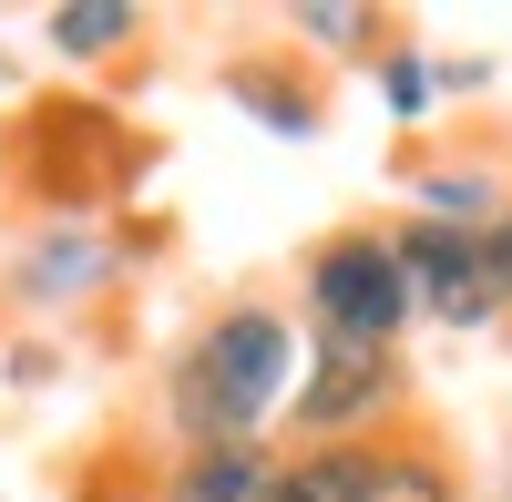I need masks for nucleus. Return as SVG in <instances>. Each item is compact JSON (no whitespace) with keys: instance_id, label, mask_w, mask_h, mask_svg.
Returning a JSON list of instances; mask_svg holds the SVG:
<instances>
[{"instance_id":"1","label":"nucleus","mask_w":512,"mask_h":502,"mask_svg":"<svg viewBox=\"0 0 512 502\" xmlns=\"http://www.w3.org/2000/svg\"><path fill=\"white\" fill-rule=\"evenodd\" d=\"M297 318L267 308V298H236L195 328L164 369V421H175L185 451H216V441H267V421H287L297 400Z\"/></svg>"},{"instance_id":"2","label":"nucleus","mask_w":512,"mask_h":502,"mask_svg":"<svg viewBox=\"0 0 512 502\" xmlns=\"http://www.w3.org/2000/svg\"><path fill=\"white\" fill-rule=\"evenodd\" d=\"M390 246H400V277H410V318H441V328L512 318V216H492V226L410 216V226H390Z\"/></svg>"},{"instance_id":"3","label":"nucleus","mask_w":512,"mask_h":502,"mask_svg":"<svg viewBox=\"0 0 512 502\" xmlns=\"http://www.w3.org/2000/svg\"><path fill=\"white\" fill-rule=\"evenodd\" d=\"M308 318L318 339H359V349H400L410 328V277H400V246L390 226H349L308 257Z\"/></svg>"},{"instance_id":"4","label":"nucleus","mask_w":512,"mask_h":502,"mask_svg":"<svg viewBox=\"0 0 512 502\" xmlns=\"http://www.w3.org/2000/svg\"><path fill=\"white\" fill-rule=\"evenodd\" d=\"M390 400H400V349L308 339V359H297V400H287V421H297V441H369Z\"/></svg>"},{"instance_id":"5","label":"nucleus","mask_w":512,"mask_h":502,"mask_svg":"<svg viewBox=\"0 0 512 502\" xmlns=\"http://www.w3.org/2000/svg\"><path fill=\"white\" fill-rule=\"evenodd\" d=\"M277 441H216V451H175L164 502H277Z\"/></svg>"},{"instance_id":"6","label":"nucleus","mask_w":512,"mask_h":502,"mask_svg":"<svg viewBox=\"0 0 512 502\" xmlns=\"http://www.w3.org/2000/svg\"><path fill=\"white\" fill-rule=\"evenodd\" d=\"M103 277H113V246L82 236V226H52V236L11 267V287H21L31 308H62V298H82V287H103Z\"/></svg>"},{"instance_id":"7","label":"nucleus","mask_w":512,"mask_h":502,"mask_svg":"<svg viewBox=\"0 0 512 502\" xmlns=\"http://www.w3.org/2000/svg\"><path fill=\"white\" fill-rule=\"evenodd\" d=\"M369 482V441H297L277 462V502H359Z\"/></svg>"},{"instance_id":"8","label":"nucleus","mask_w":512,"mask_h":502,"mask_svg":"<svg viewBox=\"0 0 512 502\" xmlns=\"http://www.w3.org/2000/svg\"><path fill=\"white\" fill-rule=\"evenodd\" d=\"M359 502H461V482H451V462H441L431 441H369Z\"/></svg>"},{"instance_id":"9","label":"nucleus","mask_w":512,"mask_h":502,"mask_svg":"<svg viewBox=\"0 0 512 502\" xmlns=\"http://www.w3.org/2000/svg\"><path fill=\"white\" fill-rule=\"evenodd\" d=\"M134 31H144L134 0H72V11L41 21V41H52L62 62H123V52H134Z\"/></svg>"},{"instance_id":"10","label":"nucleus","mask_w":512,"mask_h":502,"mask_svg":"<svg viewBox=\"0 0 512 502\" xmlns=\"http://www.w3.org/2000/svg\"><path fill=\"white\" fill-rule=\"evenodd\" d=\"M226 93H236L256 123H267V134H287V144H308V134H318V93H308V82H287V62H236V72H226Z\"/></svg>"},{"instance_id":"11","label":"nucleus","mask_w":512,"mask_h":502,"mask_svg":"<svg viewBox=\"0 0 512 502\" xmlns=\"http://www.w3.org/2000/svg\"><path fill=\"white\" fill-rule=\"evenodd\" d=\"M379 103H390L400 123H420V113L441 103V62H420V52H390V62H379Z\"/></svg>"},{"instance_id":"12","label":"nucleus","mask_w":512,"mask_h":502,"mask_svg":"<svg viewBox=\"0 0 512 502\" xmlns=\"http://www.w3.org/2000/svg\"><path fill=\"white\" fill-rule=\"evenodd\" d=\"M297 31H308V41H338V52H359V41H379V11H297Z\"/></svg>"},{"instance_id":"13","label":"nucleus","mask_w":512,"mask_h":502,"mask_svg":"<svg viewBox=\"0 0 512 502\" xmlns=\"http://www.w3.org/2000/svg\"><path fill=\"white\" fill-rule=\"evenodd\" d=\"M0 380H11V390H41V380H52V349H41V339L21 349V339H11V349H0Z\"/></svg>"}]
</instances>
